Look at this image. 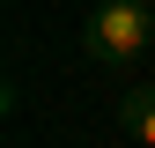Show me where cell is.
Masks as SVG:
<instances>
[{"label": "cell", "instance_id": "cell-3", "mask_svg": "<svg viewBox=\"0 0 155 148\" xmlns=\"http://www.w3.org/2000/svg\"><path fill=\"white\" fill-rule=\"evenodd\" d=\"M148 8H155V0H148Z\"/></svg>", "mask_w": 155, "mask_h": 148}, {"label": "cell", "instance_id": "cell-2", "mask_svg": "<svg viewBox=\"0 0 155 148\" xmlns=\"http://www.w3.org/2000/svg\"><path fill=\"white\" fill-rule=\"evenodd\" d=\"M118 126H126V133L140 141V148H155V82H140V89H133V96L118 104Z\"/></svg>", "mask_w": 155, "mask_h": 148}, {"label": "cell", "instance_id": "cell-1", "mask_svg": "<svg viewBox=\"0 0 155 148\" xmlns=\"http://www.w3.org/2000/svg\"><path fill=\"white\" fill-rule=\"evenodd\" d=\"M155 45V8L148 0H96L89 22H81V52L96 67H133Z\"/></svg>", "mask_w": 155, "mask_h": 148}]
</instances>
